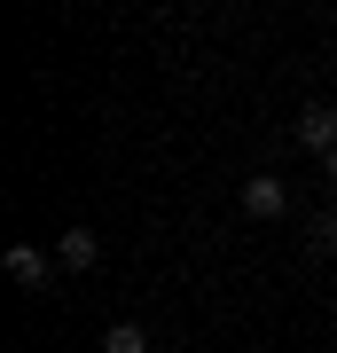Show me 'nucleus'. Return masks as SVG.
<instances>
[{"mask_svg":"<svg viewBox=\"0 0 337 353\" xmlns=\"http://www.w3.org/2000/svg\"><path fill=\"white\" fill-rule=\"evenodd\" d=\"M243 212H251V220H283V212H290V181H283V173H251V181H243Z\"/></svg>","mask_w":337,"mask_h":353,"instance_id":"1","label":"nucleus"},{"mask_svg":"<svg viewBox=\"0 0 337 353\" xmlns=\"http://www.w3.org/2000/svg\"><path fill=\"white\" fill-rule=\"evenodd\" d=\"M55 259L71 267V275H94V267H102V236H94L87 220H79V228H63V243H55Z\"/></svg>","mask_w":337,"mask_h":353,"instance_id":"2","label":"nucleus"},{"mask_svg":"<svg viewBox=\"0 0 337 353\" xmlns=\"http://www.w3.org/2000/svg\"><path fill=\"white\" fill-rule=\"evenodd\" d=\"M55 267H63V259H55V252H39V243H8V275L24 283V290H39Z\"/></svg>","mask_w":337,"mask_h":353,"instance_id":"3","label":"nucleus"},{"mask_svg":"<svg viewBox=\"0 0 337 353\" xmlns=\"http://www.w3.org/2000/svg\"><path fill=\"white\" fill-rule=\"evenodd\" d=\"M298 141H306V150H337V102H306V110H298Z\"/></svg>","mask_w":337,"mask_h":353,"instance_id":"4","label":"nucleus"},{"mask_svg":"<svg viewBox=\"0 0 337 353\" xmlns=\"http://www.w3.org/2000/svg\"><path fill=\"white\" fill-rule=\"evenodd\" d=\"M102 353H150V330L141 322H110L102 330Z\"/></svg>","mask_w":337,"mask_h":353,"instance_id":"5","label":"nucleus"},{"mask_svg":"<svg viewBox=\"0 0 337 353\" xmlns=\"http://www.w3.org/2000/svg\"><path fill=\"white\" fill-rule=\"evenodd\" d=\"M306 243H314V252H337V204H329V212H314V220H306Z\"/></svg>","mask_w":337,"mask_h":353,"instance_id":"6","label":"nucleus"},{"mask_svg":"<svg viewBox=\"0 0 337 353\" xmlns=\"http://www.w3.org/2000/svg\"><path fill=\"white\" fill-rule=\"evenodd\" d=\"M322 165H329V181H337V150H329V157H322Z\"/></svg>","mask_w":337,"mask_h":353,"instance_id":"7","label":"nucleus"}]
</instances>
